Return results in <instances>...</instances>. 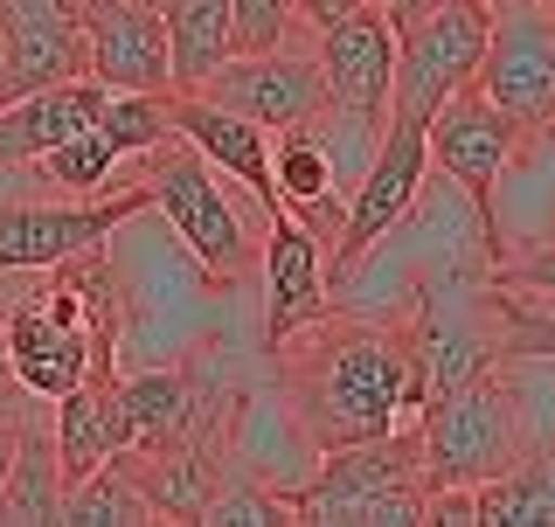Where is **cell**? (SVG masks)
Returning a JSON list of instances; mask_svg holds the SVG:
<instances>
[{"instance_id": "obj_5", "label": "cell", "mask_w": 555, "mask_h": 527, "mask_svg": "<svg viewBox=\"0 0 555 527\" xmlns=\"http://www.w3.org/2000/svg\"><path fill=\"white\" fill-rule=\"evenodd\" d=\"M153 216V188L139 160L126 167V181L104 195H63V202H0V278H35L49 264L98 250L118 222Z\"/></svg>"}, {"instance_id": "obj_12", "label": "cell", "mask_w": 555, "mask_h": 527, "mask_svg": "<svg viewBox=\"0 0 555 527\" xmlns=\"http://www.w3.org/2000/svg\"><path fill=\"white\" fill-rule=\"evenodd\" d=\"M257 271H264V347H278L285 333H299L306 320H320V312L334 306L326 250L292 208H278L264 222V257H257Z\"/></svg>"}, {"instance_id": "obj_7", "label": "cell", "mask_w": 555, "mask_h": 527, "mask_svg": "<svg viewBox=\"0 0 555 527\" xmlns=\"http://www.w3.org/2000/svg\"><path fill=\"white\" fill-rule=\"evenodd\" d=\"M473 91L493 98L514 126H548L555 118V8L548 0H493V28H486Z\"/></svg>"}, {"instance_id": "obj_11", "label": "cell", "mask_w": 555, "mask_h": 527, "mask_svg": "<svg viewBox=\"0 0 555 527\" xmlns=\"http://www.w3.org/2000/svg\"><path fill=\"white\" fill-rule=\"evenodd\" d=\"M83 42L104 91H173L167 22L153 0H83Z\"/></svg>"}, {"instance_id": "obj_25", "label": "cell", "mask_w": 555, "mask_h": 527, "mask_svg": "<svg viewBox=\"0 0 555 527\" xmlns=\"http://www.w3.org/2000/svg\"><path fill=\"white\" fill-rule=\"evenodd\" d=\"M28 402H35V396H22V402H8V410H0V479H8L14 451H22V424H28Z\"/></svg>"}, {"instance_id": "obj_24", "label": "cell", "mask_w": 555, "mask_h": 527, "mask_svg": "<svg viewBox=\"0 0 555 527\" xmlns=\"http://www.w3.org/2000/svg\"><path fill=\"white\" fill-rule=\"evenodd\" d=\"M493 285L528 298V306H542V312H555V236L520 243V250H500L493 257Z\"/></svg>"}, {"instance_id": "obj_27", "label": "cell", "mask_w": 555, "mask_h": 527, "mask_svg": "<svg viewBox=\"0 0 555 527\" xmlns=\"http://www.w3.org/2000/svg\"><path fill=\"white\" fill-rule=\"evenodd\" d=\"M382 14H389V28H403V22H416V14H430L438 0H375Z\"/></svg>"}, {"instance_id": "obj_19", "label": "cell", "mask_w": 555, "mask_h": 527, "mask_svg": "<svg viewBox=\"0 0 555 527\" xmlns=\"http://www.w3.org/2000/svg\"><path fill=\"white\" fill-rule=\"evenodd\" d=\"M160 514H153V500L132 486V472L118 459H104L91 479H77L63 493V520L56 527H153Z\"/></svg>"}, {"instance_id": "obj_20", "label": "cell", "mask_w": 555, "mask_h": 527, "mask_svg": "<svg viewBox=\"0 0 555 527\" xmlns=\"http://www.w3.org/2000/svg\"><path fill=\"white\" fill-rule=\"evenodd\" d=\"M35 167H42V181H49V188H63V195H104V188L126 181V167H132V160H118V146H112V139H104L98 126H83V132L56 139V146H49Z\"/></svg>"}, {"instance_id": "obj_15", "label": "cell", "mask_w": 555, "mask_h": 527, "mask_svg": "<svg viewBox=\"0 0 555 527\" xmlns=\"http://www.w3.org/2000/svg\"><path fill=\"white\" fill-rule=\"evenodd\" d=\"M56 465H63V493L77 479H91V472L112 459V451L132 445V416H126V389H118V375H91L77 382L69 396H56Z\"/></svg>"}, {"instance_id": "obj_1", "label": "cell", "mask_w": 555, "mask_h": 527, "mask_svg": "<svg viewBox=\"0 0 555 527\" xmlns=\"http://www.w3.org/2000/svg\"><path fill=\"white\" fill-rule=\"evenodd\" d=\"M264 355H271L278 402L292 410V424H299L312 451L361 445V437H382L403 416H416L403 306H389V312L326 306L320 320H306Z\"/></svg>"}, {"instance_id": "obj_21", "label": "cell", "mask_w": 555, "mask_h": 527, "mask_svg": "<svg viewBox=\"0 0 555 527\" xmlns=\"http://www.w3.org/2000/svg\"><path fill=\"white\" fill-rule=\"evenodd\" d=\"M202 527H299L292 520V506H285V493L264 479L257 465H230L222 472V486L208 493V514H202Z\"/></svg>"}, {"instance_id": "obj_3", "label": "cell", "mask_w": 555, "mask_h": 527, "mask_svg": "<svg viewBox=\"0 0 555 527\" xmlns=\"http://www.w3.org/2000/svg\"><path fill=\"white\" fill-rule=\"evenodd\" d=\"M410 424H416V479L424 486H479L520 459L514 389L500 361L486 375L459 382V389L430 396Z\"/></svg>"}, {"instance_id": "obj_29", "label": "cell", "mask_w": 555, "mask_h": 527, "mask_svg": "<svg viewBox=\"0 0 555 527\" xmlns=\"http://www.w3.org/2000/svg\"><path fill=\"white\" fill-rule=\"evenodd\" d=\"M548 8H555V0H548Z\"/></svg>"}, {"instance_id": "obj_4", "label": "cell", "mask_w": 555, "mask_h": 527, "mask_svg": "<svg viewBox=\"0 0 555 527\" xmlns=\"http://www.w3.org/2000/svg\"><path fill=\"white\" fill-rule=\"evenodd\" d=\"M424 181H430L424 126H416V118H389V126H382V146L369 153V167H361V181L347 188L340 236L326 243V285H334V298H340L347 278L410 222V208L424 202Z\"/></svg>"}, {"instance_id": "obj_13", "label": "cell", "mask_w": 555, "mask_h": 527, "mask_svg": "<svg viewBox=\"0 0 555 527\" xmlns=\"http://www.w3.org/2000/svg\"><path fill=\"white\" fill-rule=\"evenodd\" d=\"M167 118H173V132H181L216 173H230L264 216L285 208V202H278V181H271V132L264 126H250V118L222 112V104H208L195 91H167Z\"/></svg>"}, {"instance_id": "obj_18", "label": "cell", "mask_w": 555, "mask_h": 527, "mask_svg": "<svg viewBox=\"0 0 555 527\" xmlns=\"http://www.w3.org/2000/svg\"><path fill=\"white\" fill-rule=\"evenodd\" d=\"M479 527H555V445L520 451L507 472L473 486Z\"/></svg>"}, {"instance_id": "obj_9", "label": "cell", "mask_w": 555, "mask_h": 527, "mask_svg": "<svg viewBox=\"0 0 555 527\" xmlns=\"http://www.w3.org/2000/svg\"><path fill=\"white\" fill-rule=\"evenodd\" d=\"M63 77H91L83 0H0V104Z\"/></svg>"}, {"instance_id": "obj_26", "label": "cell", "mask_w": 555, "mask_h": 527, "mask_svg": "<svg viewBox=\"0 0 555 527\" xmlns=\"http://www.w3.org/2000/svg\"><path fill=\"white\" fill-rule=\"evenodd\" d=\"M292 8H299V22H306L312 35H320L326 22H340L347 8H361V0H292Z\"/></svg>"}, {"instance_id": "obj_2", "label": "cell", "mask_w": 555, "mask_h": 527, "mask_svg": "<svg viewBox=\"0 0 555 527\" xmlns=\"http://www.w3.org/2000/svg\"><path fill=\"white\" fill-rule=\"evenodd\" d=\"M139 173H146V188H153V216L167 222L173 243H181L216 285H243V278H257L264 236H257L250 216L236 208L230 173H216L181 132H167L153 153H139Z\"/></svg>"}, {"instance_id": "obj_14", "label": "cell", "mask_w": 555, "mask_h": 527, "mask_svg": "<svg viewBox=\"0 0 555 527\" xmlns=\"http://www.w3.org/2000/svg\"><path fill=\"white\" fill-rule=\"evenodd\" d=\"M104 104V83L98 77H63V83H42V91H22L0 104V173H22L35 167L56 139L83 132Z\"/></svg>"}, {"instance_id": "obj_17", "label": "cell", "mask_w": 555, "mask_h": 527, "mask_svg": "<svg viewBox=\"0 0 555 527\" xmlns=\"http://www.w3.org/2000/svg\"><path fill=\"white\" fill-rule=\"evenodd\" d=\"M173 91H202L230 63V0H160Z\"/></svg>"}, {"instance_id": "obj_22", "label": "cell", "mask_w": 555, "mask_h": 527, "mask_svg": "<svg viewBox=\"0 0 555 527\" xmlns=\"http://www.w3.org/2000/svg\"><path fill=\"white\" fill-rule=\"evenodd\" d=\"M91 126L118 146V160H139V153H153V146L173 132L167 91H104V104H98Z\"/></svg>"}, {"instance_id": "obj_30", "label": "cell", "mask_w": 555, "mask_h": 527, "mask_svg": "<svg viewBox=\"0 0 555 527\" xmlns=\"http://www.w3.org/2000/svg\"><path fill=\"white\" fill-rule=\"evenodd\" d=\"M548 236H555V230H548Z\"/></svg>"}, {"instance_id": "obj_23", "label": "cell", "mask_w": 555, "mask_h": 527, "mask_svg": "<svg viewBox=\"0 0 555 527\" xmlns=\"http://www.w3.org/2000/svg\"><path fill=\"white\" fill-rule=\"evenodd\" d=\"M285 42H312L292 0H230V56H264Z\"/></svg>"}, {"instance_id": "obj_16", "label": "cell", "mask_w": 555, "mask_h": 527, "mask_svg": "<svg viewBox=\"0 0 555 527\" xmlns=\"http://www.w3.org/2000/svg\"><path fill=\"white\" fill-rule=\"evenodd\" d=\"M0 520L8 527H56L63 520V465H56V430L35 416L22 424V451H14L8 479H0Z\"/></svg>"}, {"instance_id": "obj_28", "label": "cell", "mask_w": 555, "mask_h": 527, "mask_svg": "<svg viewBox=\"0 0 555 527\" xmlns=\"http://www.w3.org/2000/svg\"><path fill=\"white\" fill-rule=\"evenodd\" d=\"M0 312H8V278H0Z\"/></svg>"}, {"instance_id": "obj_8", "label": "cell", "mask_w": 555, "mask_h": 527, "mask_svg": "<svg viewBox=\"0 0 555 527\" xmlns=\"http://www.w3.org/2000/svg\"><path fill=\"white\" fill-rule=\"evenodd\" d=\"M195 98L222 104V112L250 118L264 132H292L326 112V77H320L312 42H285V49H264V56H230Z\"/></svg>"}, {"instance_id": "obj_10", "label": "cell", "mask_w": 555, "mask_h": 527, "mask_svg": "<svg viewBox=\"0 0 555 527\" xmlns=\"http://www.w3.org/2000/svg\"><path fill=\"white\" fill-rule=\"evenodd\" d=\"M520 132H528V126H514V118L500 112L493 98H479L473 83L451 91L438 112H430V126H424L430 167H438L444 181L479 208V222H486V208H493V181H500V167H507V153H514ZM486 243H493V236H486Z\"/></svg>"}, {"instance_id": "obj_6", "label": "cell", "mask_w": 555, "mask_h": 527, "mask_svg": "<svg viewBox=\"0 0 555 527\" xmlns=\"http://www.w3.org/2000/svg\"><path fill=\"white\" fill-rule=\"evenodd\" d=\"M486 28H493V0H438L430 14H416V22L396 28L389 118H416V126H430V112L479 77Z\"/></svg>"}]
</instances>
